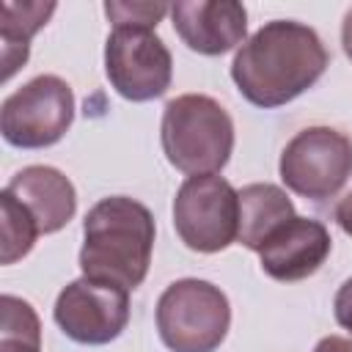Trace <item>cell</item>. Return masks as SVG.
Masks as SVG:
<instances>
[{"mask_svg": "<svg viewBox=\"0 0 352 352\" xmlns=\"http://www.w3.org/2000/svg\"><path fill=\"white\" fill-rule=\"evenodd\" d=\"M319 33L294 19L264 22L234 55L231 80L256 107H280L305 94L327 69Z\"/></svg>", "mask_w": 352, "mask_h": 352, "instance_id": "6da1fadb", "label": "cell"}, {"mask_svg": "<svg viewBox=\"0 0 352 352\" xmlns=\"http://www.w3.org/2000/svg\"><path fill=\"white\" fill-rule=\"evenodd\" d=\"M151 250L154 217L140 201L110 195L88 209L80 250V270L85 278L132 292L148 275Z\"/></svg>", "mask_w": 352, "mask_h": 352, "instance_id": "7a4b0ae2", "label": "cell"}, {"mask_svg": "<svg viewBox=\"0 0 352 352\" xmlns=\"http://www.w3.org/2000/svg\"><path fill=\"white\" fill-rule=\"evenodd\" d=\"M160 140L168 162L190 176L220 173L234 151V121L206 94H182L162 110Z\"/></svg>", "mask_w": 352, "mask_h": 352, "instance_id": "3957f363", "label": "cell"}, {"mask_svg": "<svg viewBox=\"0 0 352 352\" xmlns=\"http://www.w3.org/2000/svg\"><path fill=\"white\" fill-rule=\"evenodd\" d=\"M228 327V297L209 280H173L157 300V330L170 352H214Z\"/></svg>", "mask_w": 352, "mask_h": 352, "instance_id": "277c9868", "label": "cell"}, {"mask_svg": "<svg viewBox=\"0 0 352 352\" xmlns=\"http://www.w3.org/2000/svg\"><path fill=\"white\" fill-rule=\"evenodd\" d=\"M74 121V94L66 80L55 74H38L0 107V132L6 143L16 148L55 146Z\"/></svg>", "mask_w": 352, "mask_h": 352, "instance_id": "5b68a950", "label": "cell"}, {"mask_svg": "<svg viewBox=\"0 0 352 352\" xmlns=\"http://www.w3.org/2000/svg\"><path fill=\"white\" fill-rule=\"evenodd\" d=\"M179 239L198 253H220L236 239L239 192L217 173L190 176L173 198Z\"/></svg>", "mask_w": 352, "mask_h": 352, "instance_id": "8992f818", "label": "cell"}, {"mask_svg": "<svg viewBox=\"0 0 352 352\" xmlns=\"http://www.w3.org/2000/svg\"><path fill=\"white\" fill-rule=\"evenodd\" d=\"M352 176V140L333 126H308L297 132L280 154L283 184L308 198H333Z\"/></svg>", "mask_w": 352, "mask_h": 352, "instance_id": "52a82bcc", "label": "cell"}, {"mask_svg": "<svg viewBox=\"0 0 352 352\" xmlns=\"http://www.w3.org/2000/svg\"><path fill=\"white\" fill-rule=\"evenodd\" d=\"M104 74L129 102H151L170 88L173 58L148 28H113L104 44Z\"/></svg>", "mask_w": 352, "mask_h": 352, "instance_id": "ba28073f", "label": "cell"}, {"mask_svg": "<svg viewBox=\"0 0 352 352\" xmlns=\"http://www.w3.org/2000/svg\"><path fill=\"white\" fill-rule=\"evenodd\" d=\"M52 316L63 336L77 344H110L129 322V292L82 275L58 294Z\"/></svg>", "mask_w": 352, "mask_h": 352, "instance_id": "9c48e42d", "label": "cell"}, {"mask_svg": "<svg viewBox=\"0 0 352 352\" xmlns=\"http://www.w3.org/2000/svg\"><path fill=\"white\" fill-rule=\"evenodd\" d=\"M330 248L333 239L324 223L294 214L264 242L258 258H261V270L270 278L280 283H297L319 272V267L330 256Z\"/></svg>", "mask_w": 352, "mask_h": 352, "instance_id": "30bf717a", "label": "cell"}, {"mask_svg": "<svg viewBox=\"0 0 352 352\" xmlns=\"http://www.w3.org/2000/svg\"><path fill=\"white\" fill-rule=\"evenodd\" d=\"M173 30L198 55H223L242 44L248 11L236 0H187L170 6Z\"/></svg>", "mask_w": 352, "mask_h": 352, "instance_id": "8fae6325", "label": "cell"}, {"mask_svg": "<svg viewBox=\"0 0 352 352\" xmlns=\"http://www.w3.org/2000/svg\"><path fill=\"white\" fill-rule=\"evenodd\" d=\"M6 192L14 195L28 214L36 220L41 234L60 231L77 212V192L74 184L50 165H28L11 176Z\"/></svg>", "mask_w": 352, "mask_h": 352, "instance_id": "7c38bea8", "label": "cell"}, {"mask_svg": "<svg viewBox=\"0 0 352 352\" xmlns=\"http://www.w3.org/2000/svg\"><path fill=\"white\" fill-rule=\"evenodd\" d=\"M294 217L292 198L270 182H256L239 190V228L236 242L248 250H261L264 242Z\"/></svg>", "mask_w": 352, "mask_h": 352, "instance_id": "4fadbf2b", "label": "cell"}, {"mask_svg": "<svg viewBox=\"0 0 352 352\" xmlns=\"http://www.w3.org/2000/svg\"><path fill=\"white\" fill-rule=\"evenodd\" d=\"M55 3H3L0 41H3V80H8L28 60V41L47 25Z\"/></svg>", "mask_w": 352, "mask_h": 352, "instance_id": "5bb4252c", "label": "cell"}, {"mask_svg": "<svg viewBox=\"0 0 352 352\" xmlns=\"http://www.w3.org/2000/svg\"><path fill=\"white\" fill-rule=\"evenodd\" d=\"M3 324H0V352H41V324L30 302L3 294Z\"/></svg>", "mask_w": 352, "mask_h": 352, "instance_id": "9a60e30c", "label": "cell"}, {"mask_svg": "<svg viewBox=\"0 0 352 352\" xmlns=\"http://www.w3.org/2000/svg\"><path fill=\"white\" fill-rule=\"evenodd\" d=\"M0 209H3V253L0 261L3 264H14L22 256H28L38 239V226L36 220L28 214V209L3 190L0 195Z\"/></svg>", "mask_w": 352, "mask_h": 352, "instance_id": "2e32d148", "label": "cell"}, {"mask_svg": "<svg viewBox=\"0 0 352 352\" xmlns=\"http://www.w3.org/2000/svg\"><path fill=\"white\" fill-rule=\"evenodd\" d=\"M104 14L113 28H157V22L170 14L165 3H104Z\"/></svg>", "mask_w": 352, "mask_h": 352, "instance_id": "e0dca14e", "label": "cell"}, {"mask_svg": "<svg viewBox=\"0 0 352 352\" xmlns=\"http://www.w3.org/2000/svg\"><path fill=\"white\" fill-rule=\"evenodd\" d=\"M333 314H336V322L352 333V278H346L338 292H336V300H333Z\"/></svg>", "mask_w": 352, "mask_h": 352, "instance_id": "ac0fdd59", "label": "cell"}, {"mask_svg": "<svg viewBox=\"0 0 352 352\" xmlns=\"http://www.w3.org/2000/svg\"><path fill=\"white\" fill-rule=\"evenodd\" d=\"M336 223L341 226L344 234L352 236V192H346V195L336 204Z\"/></svg>", "mask_w": 352, "mask_h": 352, "instance_id": "d6986e66", "label": "cell"}, {"mask_svg": "<svg viewBox=\"0 0 352 352\" xmlns=\"http://www.w3.org/2000/svg\"><path fill=\"white\" fill-rule=\"evenodd\" d=\"M314 352H352V338H341V336H324Z\"/></svg>", "mask_w": 352, "mask_h": 352, "instance_id": "ffe728a7", "label": "cell"}, {"mask_svg": "<svg viewBox=\"0 0 352 352\" xmlns=\"http://www.w3.org/2000/svg\"><path fill=\"white\" fill-rule=\"evenodd\" d=\"M341 47H344L346 58L352 60V8L344 14V25H341Z\"/></svg>", "mask_w": 352, "mask_h": 352, "instance_id": "44dd1931", "label": "cell"}]
</instances>
